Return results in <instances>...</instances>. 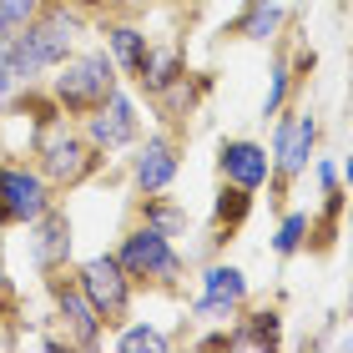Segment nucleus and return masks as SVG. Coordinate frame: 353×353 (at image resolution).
I'll list each match as a JSON object with an SVG mask.
<instances>
[{"label":"nucleus","instance_id":"nucleus-1","mask_svg":"<svg viewBox=\"0 0 353 353\" xmlns=\"http://www.w3.org/2000/svg\"><path fill=\"white\" fill-rule=\"evenodd\" d=\"M81 10L76 0H46L41 15L30 21L21 36L0 41V66H6L21 86H41L61 61L76 51V36H81Z\"/></svg>","mask_w":353,"mask_h":353},{"label":"nucleus","instance_id":"nucleus-2","mask_svg":"<svg viewBox=\"0 0 353 353\" xmlns=\"http://www.w3.org/2000/svg\"><path fill=\"white\" fill-rule=\"evenodd\" d=\"M30 162L41 167V176L56 192H76V187H86L91 176L106 167V157L86 141V132L76 126V117L51 111V117L30 121Z\"/></svg>","mask_w":353,"mask_h":353},{"label":"nucleus","instance_id":"nucleus-3","mask_svg":"<svg viewBox=\"0 0 353 353\" xmlns=\"http://www.w3.org/2000/svg\"><path fill=\"white\" fill-rule=\"evenodd\" d=\"M117 86H121V71H117V61L106 56V46L71 51L51 76H46V96H51L66 117H76V121H81L86 111H96Z\"/></svg>","mask_w":353,"mask_h":353},{"label":"nucleus","instance_id":"nucleus-4","mask_svg":"<svg viewBox=\"0 0 353 353\" xmlns=\"http://www.w3.org/2000/svg\"><path fill=\"white\" fill-rule=\"evenodd\" d=\"M117 263L126 268V278L137 288H152V293H176L182 278H187V258H182V248H176V237L157 232L152 222H141V217L121 232Z\"/></svg>","mask_w":353,"mask_h":353},{"label":"nucleus","instance_id":"nucleus-5","mask_svg":"<svg viewBox=\"0 0 353 353\" xmlns=\"http://www.w3.org/2000/svg\"><path fill=\"white\" fill-rule=\"evenodd\" d=\"M318 137H323V121H318L313 106H283V117H272V137H268V157H272V192H283L308 176L313 157H318Z\"/></svg>","mask_w":353,"mask_h":353},{"label":"nucleus","instance_id":"nucleus-6","mask_svg":"<svg viewBox=\"0 0 353 353\" xmlns=\"http://www.w3.org/2000/svg\"><path fill=\"white\" fill-rule=\"evenodd\" d=\"M76 283H81V293L91 298V308L101 313L106 328H121L126 318H132V303H137V283L126 278V268L117 263V252H91L71 268Z\"/></svg>","mask_w":353,"mask_h":353},{"label":"nucleus","instance_id":"nucleus-7","mask_svg":"<svg viewBox=\"0 0 353 353\" xmlns=\"http://www.w3.org/2000/svg\"><path fill=\"white\" fill-rule=\"evenodd\" d=\"M243 303H252V283L237 263L212 258V263L197 268V293L187 303L192 323H232Z\"/></svg>","mask_w":353,"mask_h":353},{"label":"nucleus","instance_id":"nucleus-8","mask_svg":"<svg viewBox=\"0 0 353 353\" xmlns=\"http://www.w3.org/2000/svg\"><path fill=\"white\" fill-rule=\"evenodd\" d=\"M46 278V293H51V308H56V323H61V339L66 348H101L106 343V323L101 313L91 308V298L81 293L71 268H56V272H41Z\"/></svg>","mask_w":353,"mask_h":353},{"label":"nucleus","instance_id":"nucleus-9","mask_svg":"<svg viewBox=\"0 0 353 353\" xmlns=\"http://www.w3.org/2000/svg\"><path fill=\"white\" fill-rule=\"evenodd\" d=\"M51 202H56V187L41 176L36 162H21V157L0 162V232L30 228Z\"/></svg>","mask_w":353,"mask_h":353},{"label":"nucleus","instance_id":"nucleus-10","mask_svg":"<svg viewBox=\"0 0 353 353\" xmlns=\"http://www.w3.org/2000/svg\"><path fill=\"white\" fill-rule=\"evenodd\" d=\"M81 132H86V141H91L101 157L132 152L137 137H141V106H137V96L117 86L96 111H86V117H81Z\"/></svg>","mask_w":353,"mask_h":353},{"label":"nucleus","instance_id":"nucleus-11","mask_svg":"<svg viewBox=\"0 0 353 353\" xmlns=\"http://www.w3.org/2000/svg\"><path fill=\"white\" fill-rule=\"evenodd\" d=\"M126 176L141 197L152 192H172V182L182 176V141L172 132H141L132 147V162H126Z\"/></svg>","mask_w":353,"mask_h":353},{"label":"nucleus","instance_id":"nucleus-12","mask_svg":"<svg viewBox=\"0 0 353 353\" xmlns=\"http://www.w3.org/2000/svg\"><path fill=\"white\" fill-rule=\"evenodd\" d=\"M217 176L228 187H243V192H258L272 182V157L258 137H222L217 141Z\"/></svg>","mask_w":353,"mask_h":353},{"label":"nucleus","instance_id":"nucleus-13","mask_svg":"<svg viewBox=\"0 0 353 353\" xmlns=\"http://www.w3.org/2000/svg\"><path fill=\"white\" fill-rule=\"evenodd\" d=\"M30 263L36 272H56V268H71V252H76V228L66 217V207H46V212L30 222Z\"/></svg>","mask_w":353,"mask_h":353},{"label":"nucleus","instance_id":"nucleus-14","mask_svg":"<svg viewBox=\"0 0 353 353\" xmlns=\"http://www.w3.org/2000/svg\"><path fill=\"white\" fill-rule=\"evenodd\" d=\"M283 343V313L278 308H252L243 303L237 318L228 323V348H248V353H263V348H278Z\"/></svg>","mask_w":353,"mask_h":353},{"label":"nucleus","instance_id":"nucleus-15","mask_svg":"<svg viewBox=\"0 0 353 353\" xmlns=\"http://www.w3.org/2000/svg\"><path fill=\"white\" fill-rule=\"evenodd\" d=\"M101 36H106V56L117 61L121 81H137L141 66H147V56H152V36L137 21H106Z\"/></svg>","mask_w":353,"mask_h":353},{"label":"nucleus","instance_id":"nucleus-16","mask_svg":"<svg viewBox=\"0 0 353 353\" xmlns=\"http://www.w3.org/2000/svg\"><path fill=\"white\" fill-rule=\"evenodd\" d=\"M288 26V6L283 0H248L243 15L232 21V36H243L252 46H278Z\"/></svg>","mask_w":353,"mask_h":353},{"label":"nucleus","instance_id":"nucleus-17","mask_svg":"<svg viewBox=\"0 0 353 353\" xmlns=\"http://www.w3.org/2000/svg\"><path fill=\"white\" fill-rule=\"evenodd\" d=\"M187 76V51L176 41H167V46H157L152 41V56H147V66H141V76H137V91H147V101H157L172 81H182Z\"/></svg>","mask_w":353,"mask_h":353},{"label":"nucleus","instance_id":"nucleus-18","mask_svg":"<svg viewBox=\"0 0 353 353\" xmlns=\"http://www.w3.org/2000/svg\"><path fill=\"white\" fill-rule=\"evenodd\" d=\"M313 243V212H308V207H288V212L278 217V228H272V258H298V252L303 248H308Z\"/></svg>","mask_w":353,"mask_h":353},{"label":"nucleus","instance_id":"nucleus-19","mask_svg":"<svg viewBox=\"0 0 353 353\" xmlns=\"http://www.w3.org/2000/svg\"><path fill=\"white\" fill-rule=\"evenodd\" d=\"M137 217H141V222H152V228H157V232H167V237H187V232H192V212H187V202L167 197V192H152V197H141Z\"/></svg>","mask_w":353,"mask_h":353},{"label":"nucleus","instance_id":"nucleus-20","mask_svg":"<svg viewBox=\"0 0 353 353\" xmlns=\"http://www.w3.org/2000/svg\"><path fill=\"white\" fill-rule=\"evenodd\" d=\"M111 348H117V353H172V348H176V339H172V333H162L157 323H147V318H137V323L126 318Z\"/></svg>","mask_w":353,"mask_h":353},{"label":"nucleus","instance_id":"nucleus-21","mask_svg":"<svg viewBox=\"0 0 353 353\" xmlns=\"http://www.w3.org/2000/svg\"><path fill=\"white\" fill-rule=\"evenodd\" d=\"M293 91H298V81H293V61H288V56H272V71H268V91H263L258 121L268 126L272 117H283V106L293 101Z\"/></svg>","mask_w":353,"mask_h":353},{"label":"nucleus","instance_id":"nucleus-22","mask_svg":"<svg viewBox=\"0 0 353 353\" xmlns=\"http://www.w3.org/2000/svg\"><path fill=\"white\" fill-rule=\"evenodd\" d=\"M248 212H252V192H243V187H228V182H222L217 202H212V228H217V237H232V232L248 222Z\"/></svg>","mask_w":353,"mask_h":353},{"label":"nucleus","instance_id":"nucleus-23","mask_svg":"<svg viewBox=\"0 0 353 353\" xmlns=\"http://www.w3.org/2000/svg\"><path fill=\"white\" fill-rule=\"evenodd\" d=\"M46 0H0V41H10V36H21V30L41 15Z\"/></svg>","mask_w":353,"mask_h":353},{"label":"nucleus","instance_id":"nucleus-24","mask_svg":"<svg viewBox=\"0 0 353 353\" xmlns=\"http://www.w3.org/2000/svg\"><path fill=\"white\" fill-rule=\"evenodd\" d=\"M313 182H318V197H333V192L343 187L339 162H328V157H313Z\"/></svg>","mask_w":353,"mask_h":353},{"label":"nucleus","instance_id":"nucleus-25","mask_svg":"<svg viewBox=\"0 0 353 353\" xmlns=\"http://www.w3.org/2000/svg\"><path fill=\"white\" fill-rule=\"evenodd\" d=\"M0 308H15V283H10L6 263H0Z\"/></svg>","mask_w":353,"mask_h":353},{"label":"nucleus","instance_id":"nucleus-26","mask_svg":"<svg viewBox=\"0 0 353 353\" xmlns=\"http://www.w3.org/2000/svg\"><path fill=\"white\" fill-rule=\"evenodd\" d=\"M339 176H343V192H348V202H353V152H348V162L339 167Z\"/></svg>","mask_w":353,"mask_h":353},{"label":"nucleus","instance_id":"nucleus-27","mask_svg":"<svg viewBox=\"0 0 353 353\" xmlns=\"http://www.w3.org/2000/svg\"><path fill=\"white\" fill-rule=\"evenodd\" d=\"M348 313H353V283H348Z\"/></svg>","mask_w":353,"mask_h":353},{"label":"nucleus","instance_id":"nucleus-28","mask_svg":"<svg viewBox=\"0 0 353 353\" xmlns=\"http://www.w3.org/2000/svg\"><path fill=\"white\" fill-rule=\"evenodd\" d=\"M147 6H172V0H147Z\"/></svg>","mask_w":353,"mask_h":353},{"label":"nucleus","instance_id":"nucleus-29","mask_svg":"<svg viewBox=\"0 0 353 353\" xmlns=\"http://www.w3.org/2000/svg\"><path fill=\"white\" fill-rule=\"evenodd\" d=\"M343 348H353V333H348V339H343Z\"/></svg>","mask_w":353,"mask_h":353}]
</instances>
